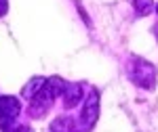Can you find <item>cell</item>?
I'll use <instances>...</instances> for the list:
<instances>
[{"instance_id": "obj_5", "label": "cell", "mask_w": 158, "mask_h": 132, "mask_svg": "<svg viewBox=\"0 0 158 132\" xmlns=\"http://www.w3.org/2000/svg\"><path fill=\"white\" fill-rule=\"evenodd\" d=\"M49 132H76V122L68 115L63 118H57V120L51 124V130Z\"/></svg>"}, {"instance_id": "obj_9", "label": "cell", "mask_w": 158, "mask_h": 132, "mask_svg": "<svg viewBox=\"0 0 158 132\" xmlns=\"http://www.w3.org/2000/svg\"><path fill=\"white\" fill-rule=\"evenodd\" d=\"M156 13H158V4H156Z\"/></svg>"}, {"instance_id": "obj_1", "label": "cell", "mask_w": 158, "mask_h": 132, "mask_svg": "<svg viewBox=\"0 0 158 132\" xmlns=\"http://www.w3.org/2000/svg\"><path fill=\"white\" fill-rule=\"evenodd\" d=\"M99 118V95L91 92L89 99L85 101V105L80 109V115L76 122V132H91L95 128V122Z\"/></svg>"}, {"instance_id": "obj_6", "label": "cell", "mask_w": 158, "mask_h": 132, "mask_svg": "<svg viewBox=\"0 0 158 132\" xmlns=\"http://www.w3.org/2000/svg\"><path fill=\"white\" fill-rule=\"evenodd\" d=\"M44 82H47V78H34V80H30V82L25 84V88H23V96L32 99V96H34L38 90L44 86Z\"/></svg>"}, {"instance_id": "obj_7", "label": "cell", "mask_w": 158, "mask_h": 132, "mask_svg": "<svg viewBox=\"0 0 158 132\" xmlns=\"http://www.w3.org/2000/svg\"><path fill=\"white\" fill-rule=\"evenodd\" d=\"M133 6H135V11H137V15H139V17L150 15V13H152V9H154L152 0H133Z\"/></svg>"}, {"instance_id": "obj_8", "label": "cell", "mask_w": 158, "mask_h": 132, "mask_svg": "<svg viewBox=\"0 0 158 132\" xmlns=\"http://www.w3.org/2000/svg\"><path fill=\"white\" fill-rule=\"evenodd\" d=\"M4 132H34L30 126H11L9 130H4Z\"/></svg>"}, {"instance_id": "obj_2", "label": "cell", "mask_w": 158, "mask_h": 132, "mask_svg": "<svg viewBox=\"0 0 158 132\" xmlns=\"http://www.w3.org/2000/svg\"><path fill=\"white\" fill-rule=\"evenodd\" d=\"M156 78H158V72L152 63H148L143 59H135V65L131 69V82L133 84L152 90L156 86Z\"/></svg>"}, {"instance_id": "obj_3", "label": "cell", "mask_w": 158, "mask_h": 132, "mask_svg": "<svg viewBox=\"0 0 158 132\" xmlns=\"http://www.w3.org/2000/svg\"><path fill=\"white\" fill-rule=\"evenodd\" d=\"M21 111V103L17 96H0V128L9 130Z\"/></svg>"}, {"instance_id": "obj_4", "label": "cell", "mask_w": 158, "mask_h": 132, "mask_svg": "<svg viewBox=\"0 0 158 132\" xmlns=\"http://www.w3.org/2000/svg\"><path fill=\"white\" fill-rule=\"evenodd\" d=\"M63 103H65V109H72L78 105V101L82 99V90L78 84H65L63 86Z\"/></svg>"}]
</instances>
